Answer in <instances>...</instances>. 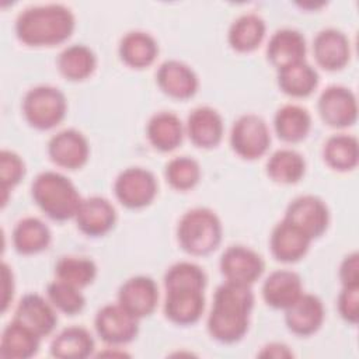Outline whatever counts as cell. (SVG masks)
<instances>
[{
	"label": "cell",
	"mask_w": 359,
	"mask_h": 359,
	"mask_svg": "<svg viewBox=\"0 0 359 359\" xmlns=\"http://www.w3.org/2000/svg\"><path fill=\"white\" fill-rule=\"evenodd\" d=\"M74 219L84 234L97 237L108 233L114 227L116 212L108 199L102 196H90L81 201Z\"/></svg>",
	"instance_id": "16"
},
{
	"label": "cell",
	"mask_w": 359,
	"mask_h": 359,
	"mask_svg": "<svg viewBox=\"0 0 359 359\" xmlns=\"http://www.w3.org/2000/svg\"><path fill=\"white\" fill-rule=\"evenodd\" d=\"M182 250L192 255H206L217 248L222 240V223L208 208H195L184 213L177 227Z\"/></svg>",
	"instance_id": "4"
},
{
	"label": "cell",
	"mask_w": 359,
	"mask_h": 359,
	"mask_svg": "<svg viewBox=\"0 0 359 359\" xmlns=\"http://www.w3.org/2000/svg\"><path fill=\"white\" fill-rule=\"evenodd\" d=\"M338 310L341 317L349 324H356L359 318V286H342L338 296Z\"/></svg>",
	"instance_id": "40"
},
{
	"label": "cell",
	"mask_w": 359,
	"mask_h": 359,
	"mask_svg": "<svg viewBox=\"0 0 359 359\" xmlns=\"http://www.w3.org/2000/svg\"><path fill=\"white\" fill-rule=\"evenodd\" d=\"M261 358H290L293 356L292 351L285 344H268L262 348V351L258 353Z\"/></svg>",
	"instance_id": "42"
},
{
	"label": "cell",
	"mask_w": 359,
	"mask_h": 359,
	"mask_svg": "<svg viewBox=\"0 0 359 359\" xmlns=\"http://www.w3.org/2000/svg\"><path fill=\"white\" fill-rule=\"evenodd\" d=\"M14 318L29 327L39 337L49 335L57 323L53 307L39 294H25L17 304Z\"/></svg>",
	"instance_id": "21"
},
{
	"label": "cell",
	"mask_w": 359,
	"mask_h": 359,
	"mask_svg": "<svg viewBox=\"0 0 359 359\" xmlns=\"http://www.w3.org/2000/svg\"><path fill=\"white\" fill-rule=\"evenodd\" d=\"M48 153L50 160L57 165L76 170L87 163L90 147L81 132L76 129H65L50 137Z\"/></svg>",
	"instance_id": "13"
},
{
	"label": "cell",
	"mask_w": 359,
	"mask_h": 359,
	"mask_svg": "<svg viewBox=\"0 0 359 359\" xmlns=\"http://www.w3.org/2000/svg\"><path fill=\"white\" fill-rule=\"evenodd\" d=\"M280 90L292 97H307L318 86V73L309 63L297 62L278 69Z\"/></svg>",
	"instance_id": "28"
},
{
	"label": "cell",
	"mask_w": 359,
	"mask_h": 359,
	"mask_svg": "<svg viewBox=\"0 0 359 359\" xmlns=\"http://www.w3.org/2000/svg\"><path fill=\"white\" fill-rule=\"evenodd\" d=\"M269 143V129L261 116L247 114L234 122L230 133V144L240 157L248 160L258 158L266 153Z\"/></svg>",
	"instance_id": "6"
},
{
	"label": "cell",
	"mask_w": 359,
	"mask_h": 359,
	"mask_svg": "<svg viewBox=\"0 0 359 359\" xmlns=\"http://www.w3.org/2000/svg\"><path fill=\"white\" fill-rule=\"evenodd\" d=\"M74 15L63 4L25 8L15 21V34L31 46H50L65 42L74 29Z\"/></svg>",
	"instance_id": "2"
},
{
	"label": "cell",
	"mask_w": 359,
	"mask_h": 359,
	"mask_svg": "<svg viewBox=\"0 0 359 359\" xmlns=\"http://www.w3.org/2000/svg\"><path fill=\"white\" fill-rule=\"evenodd\" d=\"M56 278L79 289L90 285L97 275V265L86 257H62L55 266Z\"/></svg>",
	"instance_id": "35"
},
{
	"label": "cell",
	"mask_w": 359,
	"mask_h": 359,
	"mask_svg": "<svg viewBox=\"0 0 359 359\" xmlns=\"http://www.w3.org/2000/svg\"><path fill=\"white\" fill-rule=\"evenodd\" d=\"M97 57L94 52L80 43L65 48L57 57V67L60 73L69 80H84L95 69Z\"/></svg>",
	"instance_id": "33"
},
{
	"label": "cell",
	"mask_w": 359,
	"mask_h": 359,
	"mask_svg": "<svg viewBox=\"0 0 359 359\" xmlns=\"http://www.w3.org/2000/svg\"><path fill=\"white\" fill-rule=\"evenodd\" d=\"M300 276L287 269H278L269 273L262 285V297L273 309L289 307L302 294Z\"/></svg>",
	"instance_id": "23"
},
{
	"label": "cell",
	"mask_w": 359,
	"mask_h": 359,
	"mask_svg": "<svg viewBox=\"0 0 359 359\" xmlns=\"http://www.w3.org/2000/svg\"><path fill=\"white\" fill-rule=\"evenodd\" d=\"M266 55L278 69L303 62L306 56L304 36L292 28L278 29L268 42Z\"/></svg>",
	"instance_id": "24"
},
{
	"label": "cell",
	"mask_w": 359,
	"mask_h": 359,
	"mask_svg": "<svg viewBox=\"0 0 359 359\" xmlns=\"http://www.w3.org/2000/svg\"><path fill=\"white\" fill-rule=\"evenodd\" d=\"M313 52L317 63L325 70L342 69L351 55L349 41L346 35L335 28L320 31L313 42Z\"/></svg>",
	"instance_id": "17"
},
{
	"label": "cell",
	"mask_w": 359,
	"mask_h": 359,
	"mask_svg": "<svg viewBox=\"0 0 359 359\" xmlns=\"http://www.w3.org/2000/svg\"><path fill=\"white\" fill-rule=\"evenodd\" d=\"M318 114L332 128H346L356 122L358 104L355 94L344 86L327 87L318 98Z\"/></svg>",
	"instance_id": "10"
},
{
	"label": "cell",
	"mask_w": 359,
	"mask_h": 359,
	"mask_svg": "<svg viewBox=\"0 0 359 359\" xmlns=\"http://www.w3.org/2000/svg\"><path fill=\"white\" fill-rule=\"evenodd\" d=\"M158 87L172 98H191L199 86L195 72L180 60H165L160 65L157 74Z\"/></svg>",
	"instance_id": "18"
},
{
	"label": "cell",
	"mask_w": 359,
	"mask_h": 359,
	"mask_svg": "<svg viewBox=\"0 0 359 359\" xmlns=\"http://www.w3.org/2000/svg\"><path fill=\"white\" fill-rule=\"evenodd\" d=\"M3 280H4V296H3V311L7 310L10 300L13 299V290H14V285H13V273L8 268V265L6 262H3Z\"/></svg>",
	"instance_id": "43"
},
{
	"label": "cell",
	"mask_w": 359,
	"mask_h": 359,
	"mask_svg": "<svg viewBox=\"0 0 359 359\" xmlns=\"http://www.w3.org/2000/svg\"><path fill=\"white\" fill-rule=\"evenodd\" d=\"M114 191L118 201L130 209L147 206L157 194V181L153 172L142 167H129L115 180Z\"/></svg>",
	"instance_id": "7"
},
{
	"label": "cell",
	"mask_w": 359,
	"mask_h": 359,
	"mask_svg": "<svg viewBox=\"0 0 359 359\" xmlns=\"http://www.w3.org/2000/svg\"><path fill=\"white\" fill-rule=\"evenodd\" d=\"M164 302L165 317L180 325L196 323L205 309L203 290L201 289H167Z\"/></svg>",
	"instance_id": "15"
},
{
	"label": "cell",
	"mask_w": 359,
	"mask_h": 359,
	"mask_svg": "<svg viewBox=\"0 0 359 359\" xmlns=\"http://www.w3.org/2000/svg\"><path fill=\"white\" fill-rule=\"evenodd\" d=\"M94 325L100 338L109 345H123L133 341L139 332V318L119 303L105 304L95 316Z\"/></svg>",
	"instance_id": "8"
},
{
	"label": "cell",
	"mask_w": 359,
	"mask_h": 359,
	"mask_svg": "<svg viewBox=\"0 0 359 359\" xmlns=\"http://www.w3.org/2000/svg\"><path fill=\"white\" fill-rule=\"evenodd\" d=\"M323 156L327 164L337 171H349L359 160V146L355 136L338 133L327 139Z\"/></svg>",
	"instance_id": "32"
},
{
	"label": "cell",
	"mask_w": 359,
	"mask_h": 359,
	"mask_svg": "<svg viewBox=\"0 0 359 359\" xmlns=\"http://www.w3.org/2000/svg\"><path fill=\"white\" fill-rule=\"evenodd\" d=\"M164 286L167 289H201L203 290L206 286V275L203 269L194 264L181 261L171 265L164 275Z\"/></svg>",
	"instance_id": "36"
},
{
	"label": "cell",
	"mask_w": 359,
	"mask_h": 359,
	"mask_svg": "<svg viewBox=\"0 0 359 359\" xmlns=\"http://www.w3.org/2000/svg\"><path fill=\"white\" fill-rule=\"evenodd\" d=\"M254 294L250 285L226 280L213 296V306L208 317V331L219 342L234 344L240 341L250 323Z\"/></svg>",
	"instance_id": "1"
},
{
	"label": "cell",
	"mask_w": 359,
	"mask_h": 359,
	"mask_svg": "<svg viewBox=\"0 0 359 359\" xmlns=\"http://www.w3.org/2000/svg\"><path fill=\"white\" fill-rule=\"evenodd\" d=\"M265 36L264 20L252 13L240 15L229 29V43L238 52H250L259 46Z\"/></svg>",
	"instance_id": "31"
},
{
	"label": "cell",
	"mask_w": 359,
	"mask_h": 359,
	"mask_svg": "<svg viewBox=\"0 0 359 359\" xmlns=\"http://www.w3.org/2000/svg\"><path fill=\"white\" fill-rule=\"evenodd\" d=\"M311 238L287 220L279 222L271 234L273 257L282 262H296L309 251Z\"/></svg>",
	"instance_id": "19"
},
{
	"label": "cell",
	"mask_w": 359,
	"mask_h": 359,
	"mask_svg": "<svg viewBox=\"0 0 359 359\" xmlns=\"http://www.w3.org/2000/svg\"><path fill=\"white\" fill-rule=\"evenodd\" d=\"M220 269L230 282L251 285L264 272V261L258 252L244 245H230L220 258Z\"/></svg>",
	"instance_id": "12"
},
{
	"label": "cell",
	"mask_w": 359,
	"mask_h": 359,
	"mask_svg": "<svg viewBox=\"0 0 359 359\" xmlns=\"http://www.w3.org/2000/svg\"><path fill=\"white\" fill-rule=\"evenodd\" d=\"M25 174V165L22 158L11 151V150H1L0 153V181H1V191H3V205L7 201V192L13 187H15Z\"/></svg>",
	"instance_id": "39"
},
{
	"label": "cell",
	"mask_w": 359,
	"mask_h": 359,
	"mask_svg": "<svg viewBox=\"0 0 359 359\" xmlns=\"http://www.w3.org/2000/svg\"><path fill=\"white\" fill-rule=\"evenodd\" d=\"M165 178L172 188L178 191H187L199 182L201 167L198 161L191 157H175L165 165Z\"/></svg>",
	"instance_id": "37"
},
{
	"label": "cell",
	"mask_w": 359,
	"mask_h": 359,
	"mask_svg": "<svg viewBox=\"0 0 359 359\" xmlns=\"http://www.w3.org/2000/svg\"><path fill=\"white\" fill-rule=\"evenodd\" d=\"M94 351V339L83 327H67L50 342V355L60 359H84Z\"/></svg>",
	"instance_id": "27"
},
{
	"label": "cell",
	"mask_w": 359,
	"mask_h": 359,
	"mask_svg": "<svg viewBox=\"0 0 359 359\" xmlns=\"http://www.w3.org/2000/svg\"><path fill=\"white\" fill-rule=\"evenodd\" d=\"M273 126L279 139L296 143L307 136L311 128V116L306 108L287 104L275 114Z\"/></svg>",
	"instance_id": "29"
},
{
	"label": "cell",
	"mask_w": 359,
	"mask_h": 359,
	"mask_svg": "<svg viewBox=\"0 0 359 359\" xmlns=\"http://www.w3.org/2000/svg\"><path fill=\"white\" fill-rule=\"evenodd\" d=\"M146 132L153 147L160 151H171L181 144L184 128L175 114L161 111L150 118Z\"/></svg>",
	"instance_id": "25"
},
{
	"label": "cell",
	"mask_w": 359,
	"mask_h": 359,
	"mask_svg": "<svg viewBox=\"0 0 359 359\" xmlns=\"http://www.w3.org/2000/svg\"><path fill=\"white\" fill-rule=\"evenodd\" d=\"M306 170V161L300 153L292 149L276 150L266 163L268 175L280 184L297 182Z\"/></svg>",
	"instance_id": "34"
},
{
	"label": "cell",
	"mask_w": 359,
	"mask_h": 359,
	"mask_svg": "<svg viewBox=\"0 0 359 359\" xmlns=\"http://www.w3.org/2000/svg\"><path fill=\"white\" fill-rule=\"evenodd\" d=\"M339 279L342 286H359V255L352 252L346 255L339 266Z\"/></svg>",
	"instance_id": "41"
},
{
	"label": "cell",
	"mask_w": 359,
	"mask_h": 359,
	"mask_svg": "<svg viewBox=\"0 0 359 359\" xmlns=\"http://www.w3.org/2000/svg\"><path fill=\"white\" fill-rule=\"evenodd\" d=\"M157 302L158 287L151 278L144 275L129 278L118 290V303L139 320L150 316Z\"/></svg>",
	"instance_id": "11"
},
{
	"label": "cell",
	"mask_w": 359,
	"mask_h": 359,
	"mask_svg": "<svg viewBox=\"0 0 359 359\" xmlns=\"http://www.w3.org/2000/svg\"><path fill=\"white\" fill-rule=\"evenodd\" d=\"M41 338L35 331L13 318L3 330L0 341V356L6 359H27L34 356L41 344Z\"/></svg>",
	"instance_id": "22"
},
{
	"label": "cell",
	"mask_w": 359,
	"mask_h": 359,
	"mask_svg": "<svg viewBox=\"0 0 359 359\" xmlns=\"http://www.w3.org/2000/svg\"><path fill=\"white\" fill-rule=\"evenodd\" d=\"M283 219L313 240L327 230L330 212L327 205L318 196L302 195L287 205Z\"/></svg>",
	"instance_id": "9"
},
{
	"label": "cell",
	"mask_w": 359,
	"mask_h": 359,
	"mask_svg": "<svg viewBox=\"0 0 359 359\" xmlns=\"http://www.w3.org/2000/svg\"><path fill=\"white\" fill-rule=\"evenodd\" d=\"M324 306L321 300L309 293H302L289 307L285 309L287 328L300 337H309L320 330L324 321Z\"/></svg>",
	"instance_id": "14"
},
{
	"label": "cell",
	"mask_w": 359,
	"mask_h": 359,
	"mask_svg": "<svg viewBox=\"0 0 359 359\" xmlns=\"http://www.w3.org/2000/svg\"><path fill=\"white\" fill-rule=\"evenodd\" d=\"M223 119L210 107L195 108L187 121V132L191 142L198 147H215L223 137Z\"/></svg>",
	"instance_id": "20"
},
{
	"label": "cell",
	"mask_w": 359,
	"mask_h": 359,
	"mask_svg": "<svg viewBox=\"0 0 359 359\" xmlns=\"http://www.w3.org/2000/svg\"><path fill=\"white\" fill-rule=\"evenodd\" d=\"M158 53L156 39L143 31L128 32L119 43V56L130 67L142 69L150 66Z\"/></svg>",
	"instance_id": "26"
},
{
	"label": "cell",
	"mask_w": 359,
	"mask_h": 359,
	"mask_svg": "<svg viewBox=\"0 0 359 359\" xmlns=\"http://www.w3.org/2000/svg\"><path fill=\"white\" fill-rule=\"evenodd\" d=\"M67 102L65 94L52 86H36L27 91L22 100V111L28 123L36 129L55 128L66 115Z\"/></svg>",
	"instance_id": "5"
},
{
	"label": "cell",
	"mask_w": 359,
	"mask_h": 359,
	"mask_svg": "<svg viewBox=\"0 0 359 359\" xmlns=\"http://www.w3.org/2000/svg\"><path fill=\"white\" fill-rule=\"evenodd\" d=\"M50 243L49 227L38 217H24L13 230V244L20 254H36Z\"/></svg>",
	"instance_id": "30"
},
{
	"label": "cell",
	"mask_w": 359,
	"mask_h": 359,
	"mask_svg": "<svg viewBox=\"0 0 359 359\" xmlns=\"http://www.w3.org/2000/svg\"><path fill=\"white\" fill-rule=\"evenodd\" d=\"M46 293L55 307L70 316L80 313L86 304V299L80 289L60 279L50 282Z\"/></svg>",
	"instance_id": "38"
},
{
	"label": "cell",
	"mask_w": 359,
	"mask_h": 359,
	"mask_svg": "<svg viewBox=\"0 0 359 359\" xmlns=\"http://www.w3.org/2000/svg\"><path fill=\"white\" fill-rule=\"evenodd\" d=\"M35 203L50 219L65 222L76 216L81 198L74 184L60 172L43 171L31 187Z\"/></svg>",
	"instance_id": "3"
}]
</instances>
